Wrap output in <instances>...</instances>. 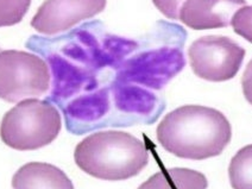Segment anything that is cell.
<instances>
[{"label": "cell", "instance_id": "cell-8", "mask_svg": "<svg viewBox=\"0 0 252 189\" xmlns=\"http://www.w3.org/2000/svg\"><path fill=\"white\" fill-rule=\"evenodd\" d=\"M246 0H187L182 5L179 19L194 30L227 28Z\"/></svg>", "mask_w": 252, "mask_h": 189}, {"label": "cell", "instance_id": "cell-9", "mask_svg": "<svg viewBox=\"0 0 252 189\" xmlns=\"http://www.w3.org/2000/svg\"><path fill=\"white\" fill-rule=\"evenodd\" d=\"M13 189H74L64 171L43 162L24 164L12 177Z\"/></svg>", "mask_w": 252, "mask_h": 189}, {"label": "cell", "instance_id": "cell-11", "mask_svg": "<svg viewBox=\"0 0 252 189\" xmlns=\"http://www.w3.org/2000/svg\"><path fill=\"white\" fill-rule=\"evenodd\" d=\"M228 177L233 189H252V144L234 155L228 165Z\"/></svg>", "mask_w": 252, "mask_h": 189}, {"label": "cell", "instance_id": "cell-6", "mask_svg": "<svg viewBox=\"0 0 252 189\" xmlns=\"http://www.w3.org/2000/svg\"><path fill=\"white\" fill-rule=\"evenodd\" d=\"M188 56L197 76L222 82L237 75L244 61L245 49L230 37L205 36L191 43Z\"/></svg>", "mask_w": 252, "mask_h": 189}, {"label": "cell", "instance_id": "cell-7", "mask_svg": "<svg viewBox=\"0 0 252 189\" xmlns=\"http://www.w3.org/2000/svg\"><path fill=\"white\" fill-rule=\"evenodd\" d=\"M106 0H47L31 21L37 32L59 35L105 10Z\"/></svg>", "mask_w": 252, "mask_h": 189}, {"label": "cell", "instance_id": "cell-14", "mask_svg": "<svg viewBox=\"0 0 252 189\" xmlns=\"http://www.w3.org/2000/svg\"><path fill=\"white\" fill-rule=\"evenodd\" d=\"M154 5L169 19H179L182 5L187 0H153Z\"/></svg>", "mask_w": 252, "mask_h": 189}, {"label": "cell", "instance_id": "cell-13", "mask_svg": "<svg viewBox=\"0 0 252 189\" xmlns=\"http://www.w3.org/2000/svg\"><path fill=\"white\" fill-rule=\"evenodd\" d=\"M234 32L252 43V5L239 8L231 22Z\"/></svg>", "mask_w": 252, "mask_h": 189}, {"label": "cell", "instance_id": "cell-5", "mask_svg": "<svg viewBox=\"0 0 252 189\" xmlns=\"http://www.w3.org/2000/svg\"><path fill=\"white\" fill-rule=\"evenodd\" d=\"M50 86V69L42 57L27 51H0V99L8 102L37 99L45 95Z\"/></svg>", "mask_w": 252, "mask_h": 189}, {"label": "cell", "instance_id": "cell-15", "mask_svg": "<svg viewBox=\"0 0 252 189\" xmlns=\"http://www.w3.org/2000/svg\"><path fill=\"white\" fill-rule=\"evenodd\" d=\"M242 86L245 99L252 105V60L246 65V69L242 79Z\"/></svg>", "mask_w": 252, "mask_h": 189}, {"label": "cell", "instance_id": "cell-4", "mask_svg": "<svg viewBox=\"0 0 252 189\" xmlns=\"http://www.w3.org/2000/svg\"><path fill=\"white\" fill-rule=\"evenodd\" d=\"M61 127V114L50 101L27 99L5 113L0 138L14 150H37L53 143Z\"/></svg>", "mask_w": 252, "mask_h": 189}, {"label": "cell", "instance_id": "cell-12", "mask_svg": "<svg viewBox=\"0 0 252 189\" xmlns=\"http://www.w3.org/2000/svg\"><path fill=\"white\" fill-rule=\"evenodd\" d=\"M30 5L31 0H0V28L22 22Z\"/></svg>", "mask_w": 252, "mask_h": 189}, {"label": "cell", "instance_id": "cell-2", "mask_svg": "<svg viewBox=\"0 0 252 189\" xmlns=\"http://www.w3.org/2000/svg\"><path fill=\"white\" fill-rule=\"evenodd\" d=\"M186 37L180 25L159 22L149 38L150 47H138L120 64L116 79L154 92L163 90L185 68Z\"/></svg>", "mask_w": 252, "mask_h": 189}, {"label": "cell", "instance_id": "cell-10", "mask_svg": "<svg viewBox=\"0 0 252 189\" xmlns=\"http://www.w3.org/2000/svg\"><path fill=\"white\" fill-rule=\"evenodd\" d=\"M208 181L200 171L187 168H171L158 171L138 189H207Z\"/></svg>", "mask_w": 252, "mask_h": 189}, {"label": "cell", "instance_id": "cell-1", "mask_svg": "<svg viewBox=\"0 0 252 189\" xmlns=\"http://www.w3.org/2000/svg\"><path fill=\"white\" fill-rule=\"evenodd\" d=\"M157 140L176 157L203 161L219 156L232 138L224 113L201 105H186L168 113L157 126Z\"/></svg>", "mask_w": 252, "mask_h": 189}, {"label": "cell", "instance_id": "cell-3", "mask_svg": "<svg viewBox=\"0 0 252 189\" xmlns=\"http://www.w3.org/2000/svg\"><path fill=\"white\" fill-rule=\"evenodd\" d=\"M76 165L104 181H125L137 176L149 163L142 140L123 131H99L79 143L74 153Z\"/></svg>", "mask_w": 252, "mask_h": 189}]
</instances>
